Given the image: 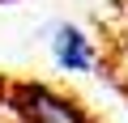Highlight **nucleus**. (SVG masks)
<instances>
[{"instance_id":"nucleus-1","label":"nucleus","mask_w":128,"mask_h":123,"mask_svg":"<svg viewBox=\"0 0 128 123\" xmlns=\"http://www.w3.org/2000/svg\"><path fill=\"white\" fill-rule=\"evenodd\" d=\"M9 106L26 123H90L73 98H60L47 85H9Z\"/></svg>"},{"instance_id":"nucleus-2","label":"nucleus","mask_w":128,"mask_h":123,"mask_svg":"<svg viewBox=\"0 0 128 123\" xmlns=\"http://www.w3.org/2000/svg\"><path fill=\"white\" fill-rule=\"evenodd\" d=\"M51 55H56V64L60 68H68V72H86L94 68V51H90V38L73 26H60L56 38H51Z\"/></svg>"},{"instance_id":"nucleus-3","label":"nucleus","mask_w":128,"mask_h":123,"mask_svg":"<svg viewBox=\"0 0 128 123\" xmlns=\"http://www.w3.org/2000/svg\"><path fill=\"white\" fill-rule=\"evenodd\" d=\"M124 89H128V77H124Z\"/></svg>"}]
</instances>
